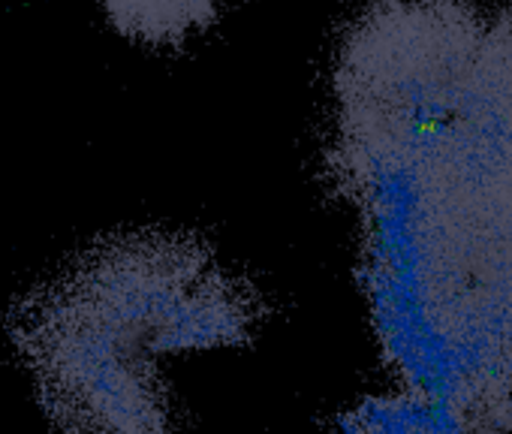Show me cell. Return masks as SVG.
I'll return each instance as SVG.
<instances>
[{"instance_id":"6da1fadb","label":"cell","mask_w":512,"mask_h":434,"mask_svg":"<svg viewBox=\"0 0 512 434\" xmlns=\"http://www.w3.org/2000/svg\"><path fill=\"white\" fill-rule=\"evenodd\" d=\"M256 314L202 242L139 230L22 296L10 335L61 434H181L169 359L238 344Z\"/></svg>"},{"instance_id":"7a4b0ae2","label":"cell","mask_w":512,"mask_h":434,"mask_svg":"<svg viewBox=\"0 0 512 434\" xmlns=\"http://www.w3.org/2000/svg\"><path fill=\"white\" fill-rule=\"evenodd\" d=\"M223 0H100L109 25L142 46H178L208 28Z\"/></svg>"}]
</instances>
